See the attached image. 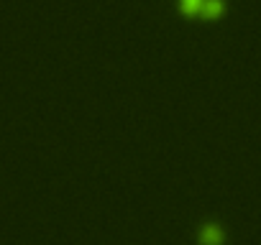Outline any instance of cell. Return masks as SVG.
<instances>
[{
    "mask_svg": "<svg viewBox=\"0 0 261 245\" xmlns=\"http://www.w3.org/2000/svg\"><path fill=\"white\" fill-rule=\"evenodd\" d=\"M200 242H202V245H220V242H223V232H220V227H215V225H205L202 232H200Z\"/></svg>",
    "mask_w": 261,
    "mask_h": 245,
    "instance_id": "1",
    "label": "cell"
},
{
    "mask_svg": "<svg viewBox=\"0 0 261 245\" xmlns=\"http://www.w3.org/2000/svg\"><path fill=\"white\" fill-rule=\"evenodd\" d=\"M202 6H205V0H179V8L185 16H197L202 13Z\"/></svg>",
    "mask_w": 261,
    "mask_h": 245,
    "instance_id": "2",
    "label": "cell"
},
{
    "mask_svg": "<svg viewBox=\"0 0 261 245\" xmlns=\"http://www.w3.org/2000/svg\"><path fill=\"white\" fill-rule=\"evenodd\" d=\"M220 13H223V0H205V6H202L205 18H218Z\"/></svg>",
    "mask_w": 261,
    "mask_h": 245,
    "instance_id": "3",
    "label": "cell"
}]
</instances>
